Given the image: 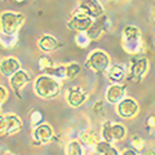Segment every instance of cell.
<instances>
[{"label":"cell","mask_w":155,"mask_h":155,"mask_svg":"<svg viewBox=\"0 0 155 155\" xmlns=\"http://www.w3.org/2000/svg\"><path fill=\"white\" fill-rule=\"evenodd\" d=\"M34 91H35L36 96H39L40 98H54L60 94L61 92V85L54 79L53 76L49 75H40L38 76L35 81H34Z\"/></svg>","instance_id":"6da1fadb"},{"label":"cell","mask_w":155,"mask_h":155,"mask_svg":"<svg viewBox=\"0 0 155 155\" xmlns=\"http://www.w3.org/2000/svg\"><path fill=\"white\" fill-rule=\"evenodd\" d=\"M123 49L129 54H137L141 51V31L138 27L128 25L124 27L122 36Z\"/></svg>","instance_id":"7a4b0ae2"},{"label":"cell","mask_w":155,"mask_h":155,"mask_svg":"<svg viewBox=\"0 0 155 155\" xmlns=\"http://www.w3.org/2000/svg\"><path fill=\"white\" fill-rule=\"evenodd\" d=\"M25 22V16L14 12H3L0 17L3 35H16L19 27Z\"/></svg>","instance_id":"3957f363"},{"label":"cell","mask_w":155,"mask_h":155,"mask_svg":"<svg viewBox=\"0 0 155 155\" xmlns=\"http://www.w3.org/2000/svg\"><path fill=\"white\" fill-rule=\"evenodd\" d=\"M109 65H110L109 54L105 51H101V49H96L93 52H91L88 60L85 62V66L96 72L106 71L109 69Z\"/></svg>","instance_id":"277c9868"},{"label":"cell","mask_w":155,"mask_h":155,"mask_svg":"<svg viewBox=\"0 0 155 155\" xmlns=\"http://www.w3.org/2000/svg\"><path fill=\"white\" fill-rule=\"evenodd\" d=\"M0 128H2V136L13 134L21 130L22 122L16 114H5L2 115L0 119Z\"/></svg>","instance_id":"5b68a950"},{"label":"cell","mask_w":155,"mask_h":155,"mask_svg":"<svg viewBox=\"0 0 155 155\" xmlns=\"http://www.w3.org/2000/svg\"><path fill=\"white\" fill-rule=\"evenodd\" d=\"M140 106L137 104V101L127 97V98H123L120 102L116 105V113L119 116H122L124 119H132L136 115L138 114Z\"/></svg>","instance_id":"8992f818"},{"label":"cell","mask_w":155,"mask_h":155,"mask_svg":"<svg viewBox=\"0 0 155 155\" xmlns=\"http://www.w3.org/2000/svg\"><path fill=\"white\" fill-rule=\"evenodd\" d=\"M149 70V61L146 57H138L133 61L132 66H130V71H129V76L128 79H130L134 83H137L142 79V76L146 74Z\"/></svg>","instance_id":"52a82bcc"},{"label":"cell","mask_w":155,"mask_h":155,"mask_svg":"<svg viewBox=\"0 0 155 155\" xmlns=\"http://www.w3.org/2000/svg\"><path fill=\"white\" fill-rule=\"evenodd\" d=\"M32 137L34 140H36V145L47 143L53 138V128L51 124L48 123H41L34 127L32 130Z\"/></svg>","instance_id":"ba28073f"},{"label":"cell","mask_w":155,"mask_h":155,"mask_svg":"<svg viewBox=\"0 0 155 155\" xmlns=\"http://www.w3.org/2000/svg\"><path fill=\"white\" fill-rule=\"evenodd\" d=\"M93 23L92 17H74L71 16V18L67 21V27L72 31L76 32H87L89 30V27Z\"/></svg>","instance_id":"9c48e42d"},{"label":"cell","mask_w":155,"mask_h":155,"mask_svg":"<svg viewBox=\"0 0 155 155\" xmlns=\"http://www.w3.org/2000/svg\"><path fill=\"white\" fill-rule=\"evenodd\" d=\"M67 101H69V105L72 107H79V106L83 105L87 98H88V94L81 89V87H71L67 92Z\"/></svg>","instance_id":"30bf717a"},{"label":"cell","mask_w":155,"mask_h":155,"mask_svg":"<svg viewBox=\"0 0 155 155\" xmlns=\"http://www.w3.org/2000/svg\"><path fill=\"white\" fill-rule=\"evenodd\" d=\"M124 94H125V87L119 84V83H115L113 85H110L107 91H106V101L111 105H118L120 101L124 98Z\"/></svg>","instance_id":"8fae6325"},{"label":"cell","mask_w":155,"mask_h":155,"mask_svg":"<svg viewBox=\"0 0 155 155\" xmlns=\"http://www.w3.org/2000/svg\"><path fill=\"white\" fill-rule=\"evenodd\" d=\"M28 81H30V76H28L27 72L23 71V70L17 71L16 74L9 78V84H11L13 91L16 92V94L18 96V98H21V93H19V91H21L22 87L25 84H27Z\"/></svg>","instance_id":"7c38bea8"},{"label":"cell","mask_w":155,"mask_h":155,"mask_svg":"<svg viewBox=\"0 0 155 155\" xmlns=\"http://www.w3.org/2000/svg\"><path fill=\"white\" fill-rule=\"evenodd\" d=\"M21 70V65L19 61L14 57H7L2 60V65H0V71L5 78H11L17 71Z\"/></svg>","instance_id":"4fadbf2b"},{"label":"cell","mask_w":155,"mask_h":155,"mask_svg":"<svg viewBox=\"0 0 155 155\" xmlns=\"http://www.w3.org/2000/svg\"><path fill=\"white\" fill-rule=\"evenodd\" d=\"M105 27H106V17L104 14V16H101V17L94 19L93 23H92V26L89 27V30L87 31L85 34H87V36H88L91 40H94V39L100 38V35L105 30Z\"/></svg>","instance_id":"5bb4252c"},{"label":"cell","mask_w":155,"mask_h":155,"mask_svg":"<svg viewBox=\"0 0 155 155\" xmlns=\"http://www.w3.org/2000/svg\"><path fill=\"white\" fill-rule=\"evenodd\" d=\"M80 5H83L89 12L92 18H98L104 16V8L98 0H80Z\"/></svg>","instance_id":"9a60e30c"},{"label":"cell","mask_w":155,"mask_h":155,"mask_svg":"<svg viewBox=\"0 0 155 155\" xmlns=\"http://www.w3.org/2000/svg\"><path fill=\"white\" fill-rule=\"evenodd\" d=\"M38 45L43 52H53L57 48H60V41L56 38H53L52 35H43L38 40Z\"/></svg>","instance_id":"2e32d148"},{"label":"cell","mask_w":155,"mask_h":155,"mask_svg":"<svg viewBox=\"0 0 155 155\" xmlns=\"http://www.w3.org/2000/svg\"><path fill=\"white\" fill-rule=\"evenodd\" d=\"M107 75H109V79L113 80L114 83H119V81H122L124 79V75H125L124 67L122 65H113L109 69Z\"/></svg>","instance_id":"e0dca14e"},{"label":"cell","mask_w":155,"mask_h":155,"mask_svg":"<svg viewBox=\"0 0 155 155\" xmlns=\"http://www.w3.org/2000/svg\"><path fill=\"white\" fill-rule=\"evenodd\" d=\"M80 140L84 145H87V146H93V145L96 146V145L101 141L100 136L97 134L94 130H89V129L84 130V132L80 134Z\"/></svg>","instance_id":"ac0fdd59"},{"label":"cell","mask_w":155,"mask_h":155,"mask_svg":"<svg viewBox=\"0 0 155 155\" xmlns=\"http://www.w3.org/2000/svg\"><path fill=\"white\" fill-rule=\"evenodd\" d=\"M125 136H127V129L123 124L114 123L111 125V138H113V141H120Z\"/></svg>","instance_id":"d6986e66"},{"label":"cell","mask_w":155,"mask_h":155,"mask_svg":"<svg viewBox=\"0 0 155 155\" xmlns=\"http://www.w3.org/2000/svg\"><path fill=\"white\" fill-rule=\"evenodd\" d=\"M66 155H83L81 145L78 141H70L66 146Z\"/></svg>","instance_id":"ffe728a7"},{"label":"cell","mask_w":155,"mask_h":155,"mask_svg":"<svg viewBox=\"0 0 155 155\" xmlns=\"http://www.w3.org/2000/svg\"><path fill=\"white\" fill-rule=\"evenodd\" d=\"M80 72V66L76 62H71V64L66 65V78L67 79H74V78Z\"/></svg>","instance_id":"44dd1931"},{"label":"cell","mask_w":155,"mask_h":155,"mask_svg":"<svg viewBox=\"0 0 155 155\" xmlns=\"http://www.w3.org/2000/svg\"><path fill=\"white\" fill-rule=\"evenodd\" d=\"M145 140L142 137H140L138 134H134L132 140H130V146H132V149H134L136 151H142V150L145 149Z\"/></svg>","instance_id":"7402d4cb"},{"label":"cell","mask_w":155,"mask_h":155,"mask_svg":"<svg viewBox=\"0 0 155 155\" xmlns=\"http://www.w3.org/2000/svg\"><path fill=\"white\" fill-rule=\"evenodd\" d=\"M38 66H39V70L40 71H45V70L49 69V67L53 66V62H52V60L49 57L43 56V57H40L38 60Z\"/></svg>","instance_id":"603a6c76"},{"label":"cell","mask_w":155,"mask_h":155,"mask_svg":"<svg viewBox=\"0 0 155 155\" xmlns=\"http://www.w3.org/2000/svg\"><path fill=\"white\" fill-rule=\"evenodd\" d=\"M111 125H113V123L109 122V120L102 124V138L110 143L113 142V138H111Z\"/></svg>","instance_id":"cb8c5ba5"},{"label":"cell","mask_w":155,"mask_h":155,"mask_svg":"<svg viewBox=\"0 0 155 155\" xmlns=\"http://www.w3.org/2000/svg\"><path fill=\"white\" fill-rule=\"evenodd\" d=\"M43 119H44L43 118V114H41V111H39V110H34L30 114V123L32 127H36V125L41 124Z\"/></svg>","instance_id":"d4e9b609"},{"label":"cell","mask_w":155,"mask_h":155,"mask_svg":"<svg viewBox=\"0 0 155 155\" xmlns=\"http://www.w3.org/2000/svg\"><path fill=\"white\" fill-rule=\"evenodd\" d=\"M89 41H91V39L87 36V34L85 32H78V35H76V38H75V43L79 47H81V48H84V47H87L89 44Z\"/></svg>","instance_id":"484cf974"},{"label":"cell","mask_w":155,"mask_h":155,"mask_svg":"<svg viewBox=\"0 0 155 155\" xmlns=\"http://www.w3.org/2000/svg\"><path fill=\"white\" fill-rule=\"evenodd\" d=\"M110 147H111V143L107 142V141H105V140H102V141H100L96 145V151L100 153V154H104V153L107 151Z\"/></svg>","instance_id":"4316f807"},{"label":"cell","mask_w":155,"mask_h":155,"mask_svg":"<svg viewBox=\"0 0 155 155\" xmlns=\"http://www.w3.org/2000/svg\"><path fill=\"white\" fill-rule=\"evenodd\" d=\"M0 93H2L0 102H2V105H4V102L8 100V91L5 89V87H4V85H0Z\"/></svg>","instance_id":"83f0119b"},{"label":"cell","mask_w":155,"mask_h":155,"mask_svg":"<svg viewBox=\"0 0 155 155\" xmlns=\"http://www.w3.org/2000/svg\"><path fill=\"white\" fill-rule=\"evenodd\" d=\"M102 107H104V102H102V101H100V102H97L93 106V111L96 114H100V113H102V110H104Z\"/></svg>","instance_id":"f1b7e54d"},{"label":"cell","mask_w":155,"mask_h":155,"mask_svg":"<svg viewBox=\"0 0 155 155\" xmlns=\"http://www.w3.org/2000/svg\"><path fill=\"white\" fill-rule=\"evenodd\" d=\"M147 127L155 128V114H153L151 116H149L147 118Z\"/></svg>","instance_id":"f546056e"},{"label":"cell","mask_w":155,"mask_h":155,"mask_svg":"<svg viewBox=\"0 0 155 155\" xmlns=\"http://www.w3.org/2000/svg\"><path fill=\"white\" fill-rule=\"evenodd\" d=\"M101 155H119V151H118V150H116L115 147L111 146V147L107 150V151L104 153V154H101Z\"/></svg>","instance_id":"4dcf8cb0"},{"label":"cell","mask_w":155,"mask_h":155,"mask_svg":"<svg viewBox=\"0 0 155 155\" xmlns=\"http://www.w3.org/2000/svg\"><path fill=\"white\" fill-rule=\"evenodd\" d=\"M122 155H137V151L134 149H124Z\"/></svg>","instance_id":"1f68e13d"},{"label":"cell","mask_w":155,"mask_h":155,"mask_svg":"<svg viewBox=\"0 0 155 155\" xmlns=\"http://www.w3.org/2000/svg\"><path fill=\"white\" fill-rule=\"evenodd\" d=\"M142 155H155V151L151 149H146V150L142 151Z\"/></svg>","instance_id":"d6a6232c"},{"label":"cell","mask_w":155,"mask_h":155,"mask_svg":"<svg viewBox=\"0 0 155 155\" xmlns=\"http://www.w3.org/2000/svg\"><path fill=\"white\" fill-rule=\"evenodd\" d=\"M151 18H153L154 21H155V8H154L153 11H151Z\"/></svg>","instance_id":"836d02e7"},{"label":"cell","mask_w":155,"mask_h":155,"mask_svg":"<svg viewBox=\"0 0 155 155\" xmlns=\"http://www.w3.org/2000/svg\"><path fill=\"white\" fill-rule=\"evenodd\" d=\"M14 2H16V3H23L25 0H14Z\"/></svg>","instance_id":"e575fe53"},{"label":"cell","mask_w":155,"mask_h":155,"mask_svg":"<svg viewBox=\"0 0 155 155\" xmlns=\"http://www.w3.org/2000/svg\"><path fill=\"white\" fill-rule=\"evenodd\" d=\"M3 155H13L12 153H5V154H3Z\"/></svg>","instance_id":"d590c367"}]
</instances>
